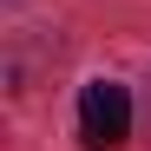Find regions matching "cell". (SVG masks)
I'll return each instance as SVG.
<instances>
[{"label": "cell", "mask_w": 151, "mask_h": 151, "mask_svg": "<svg viewBox=\"0 0 151 151\" xmlns=\"http://www.w3.org/2000/svg\"><path fill=\"white\" fill-rule=\"evenodd\" d=\"M125 132H132V92L112 79H92L79 92V138L92 151H112V145H125Z\"/></svg>", "instance_id": "1"}]
</instances>
